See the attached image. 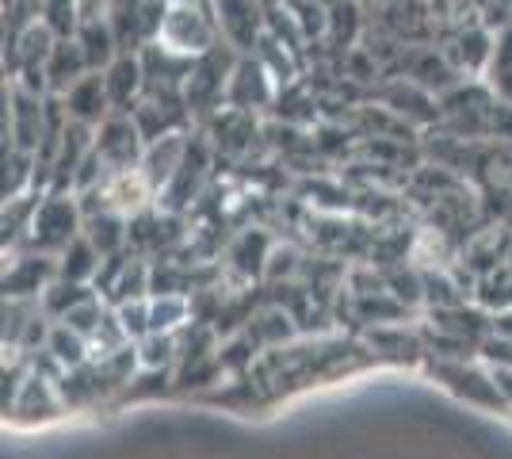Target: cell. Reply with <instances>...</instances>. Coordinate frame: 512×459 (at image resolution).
<instances>
[{"label": "cell", "mask_w": 512, "mask_h": 459, "mask_svg": "<svg viewBox=\"0 0 512 459\" xmlns=\"http://www.w3.org/2000/svg\"><path fill=\"white\" fill-rule=\"evenodd\" d=\"M214 31H218L214 12H207L199 0H188V4H169L157 43H165L172 50L195 58V54H207L214 46Z\"/></svg>", "instance_id": "obj_1"}, {"label": "cell", "mask_w": 512, "mask_h": 459, "mask_svg": "<svg viewBox=\"0 0 512 459\" xmlns=\"http://www.w3.org/2000/svg\"><path fill=\"white\" fill-rule=\"evenodd\" d=\"M218 31L234 46H253L264 31V0H214Z\"/></svg>", "instance_id": "obj_2"}, {"label": "cell", "mask_w": 512, "mask_h": 459, "mask_svg": "<svg viewBox=\"0 0 512 459\" xmlns=\"http://www.w3.org/2000/svg\"><path fill=\"white\" fill-rule=\"evenodd\" d=\"M111 100L107 96V81L104 77H81L77 85H69V108L77 119H96L104 104Z\"/></svg>", "instance_id": "obj_3"}, {"label": "cell", "mask_w": 512, "mask_h": 459, "mask_svg": "<svg viewBox=\"0 0 512 459\" xmlns=\"http://www.w3.org/2000/svg\"><path fill=\"white\" fill-rule=\"evenodd\" d=\"M43 16L50 31H69L77 23V0H43Z\"/></svg>", "instance_id": "obj_4"}, {"label": "cell", "mask_w": 512, "mask_h": 459, "mask_svg": "<svg viewBox=\"0 0 512 459\" xmlns=\"http://www.w3.org/2000/svg\"><path fill=\"white\" fill-rule=\"evenodd\" d=\"M493 77L501 81L505 92H512V27L493 46Z\"/></svg>", "instance_id": "obj_5"}, {"label": "cell", "mask_w": 512, "mask_h": 459, "mask_svg": "<svg viewBox=\"0 0 512 459\" xmlns=\"http://www.w3.org/2000/svg\"><path fill=\"white\" fill-rule=\"evenodd\" d=\"M165 4H188V0H165Z\"/></svg>", "instance_id": "obj_6"}]
</instances>
